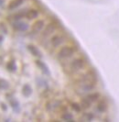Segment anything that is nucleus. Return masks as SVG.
Segmentation results:
<instances>
[{
  "instance_id": "nucleus-15",
  "label": "nucleus",
  "mask_w": 119,
  "mask_h": 122,
  "mask_svg": "<svg viewBox=\"0 0 119 122\" xmlns=\"http://www.w3.org/2000/svg\"><path fill=\"white\" fill-rule=\"evenodd\" d=\"M22 93H23V95L25 96L28 97V96H29L32 94V88L30 87L29 85H25L23 86V88H22Z\"/></svg>"
},
{
  "instance_id": "nucleus-23",
  "label": "nucleus",
  "mask_w": 119,
  "mask_h": 122,
  "mask_svg": "<svg viewBox=\"0 0 119 122\" xmlns=\"http://www.w3.org/2000/svg\"><path fill=\"white\" fill-rule=\"evenodd\" d=\"M1 107H2V109H4L5 111H7V106L5 105V104H1Z\"/></svg>"
},
{
  "instance_id": "nucleus-14",
  "label": "nucleus",
  "mask_w": 119,
  "mask_h": 122,
  "mask_svg": "<svg viewBox=\"0 0 119 122\" xmlns=\"http://www.w3.org/2000/svg\"><path fill=\"white\" fill-rule=\"evenodd\" d=\"M86 97L90 100L92 103H94V102L98 101L99 98L101 97V96H100L99 93H92V94H89L88 96H86Z\"/></svg>"
},
{
  "instance_id": "nucleus-16",
  "label": "nucleus",
  "mask_w": 119,
  "mask_h": 122,
  "mask_svg": "<svg viewBox=\"0 0 119 122\" xmlns=\"http://www.w3.org/2000/svg\"><path fill=\"white\" fill-rule=\"evenodd\" d=\"M92 104H93V103L88 99L87 97H84L83 99H82V102H81V107H82L83 108H84V109H88V108L91 107Z\"/></svg>"
},
{
  "instance_id": "nucleus-5",
  "label": "nucleus",
  "mask_w": 119,
  "mask_h": 122,
  "mask_svg": "<svg viewBox=\"0 0 119 122\" xmlns=\"http://www.w3.org/2000/svg\"><path fill=\"white\" fill-rule=\"evenodd\" d=\"M55 30H56V25L53 24V23H50L49 25H47V27L45 28V30H43L42 37L43 38H47V37H49L50 35H51L53 33Z\"/></svg>"
},
{
  "instance_id": "nucleus-7",
  "label": "nucleus",
  "mask_w": 119,
  "mask_h": 122,
  "mask_svg": "<svg viewBox=\"0 0 119 122\" xmlns=\"http://www.w3.org/2000/svg\"><path fill=\"white\" fill-rule=\"evenodd\" d=\"M96 109L99 113H105L107 110V103L105 100H101L96 106Z\"/></svg>"
},
{
  "instance_id": "nucleus-1",
  "label": "nucleus",
  "mask_w": 119,
  "mask_h": 122,
  "mask_svg": "<svg viewBox=\"0 0 119 122\" xmlns=\"http://www.w3.org/2000/svg\"><path fill=\"white\" fill-rule=\"evenodd\" d=\"M75 52V49L73 47H70V46H65L62 47L59 52H58V57L60 59H67V58H70L74 54Z\"/></svg>"
},
{
  "instance_id": "nucleus-22",
  "label": "nucleus",
  "mask_w": 119,
  "mask_h": 122,
  "mask_svg": "<svg viewBox=\"0 0 119 122\" xmlns=\"http://www.w3.org/2000/svg\"><path fill=\"white\" fill-rule=\"evenodd\" d=\"M10 104L14 109H16V107H18V101H16V100H11Z\"/></svg>"
},
{
  "instance_id": "nucleus-21",
  "label": "nucleus",
  "mask_w": 119,
  "mask_h": 122,
  "mask_svg": "<svg viewBox=\"0 0 119 122\" xmlns=\"http://www.w3.org/2000/svg\"><path fill=\"white\" fill-rule=\"evenodd\" d=\"M8 83L5 80H0V88H3V89H7L8 88Z\"/></svg>"
},
{
  "instance_id": "nucleus-8",
  "label": "nucleus",
  "mask_w": 119,
  "mask_h": 122,
  "mask_svg": "<svg viewBox=\"0 0 119 122\" xmlns=\"http://www.w3.org/2000/svg\"><path fill=\"white\" fill-rule=\"evenodd\" d=\"M14 28L18 31H26L29 29V25L26 22H18L14 24Z\"/></svg>"
},
{
  "instance_id": "nucleus-20",
  "label": "nucleus",
  "mask_w": 119,
  "mask_h": 122,
  "mask_svg": "<svg viewBox=\"0 0 119 122\" xmlns=\"http://www.w3.org/2000/svg\"><path fill=\"white\" fill-rule=\"evenodd\" d=\"M83 118L85 119V121H92L94 118V116L92 113H85L83 115Z\"/></svg>"
},
{
  "instance_id": "nucleus-17",
  "label": "nucleus",
  "mask_w": 119,
  "mask_h": 122,
  "mask_svg": "<svg viewBox=\"0 0 119 122\" xmlns=\"http://www.w3.org/2000/svg\"><path fill=\"white\" fill-rule=\"evenodd\" d=\"M61 119L64 121H73V116L69 112H64L61 115Z\"/></svg>"
},
{
  "instance_id": "nucleus-9",
  "label": "nucleus",
  "mask_w": 119,
  "mask_h": 122,
  "mask_svg": "<svg viewBox=\"0 0 119 122\" xmlns=\"http://www.w3.org/2000/svg\"><path fill=\"white\" fill-rule=\"evenodd\" d=\"M23 3H24V0H13L9 3L7 7H8V9L13 10V9H16L18 7H20Z\"/></svg>"
},
{
  "instance_id": "nucleus-3",
  "label": "nucleus",
  "mask_w": 119,
  "mask_h": 122,
  "mask_svg": "<svg viewBox=\"0 0 119 122\" xmlns=\"http://www.w3.org/2000/svg\"><path fill=\"white\" fill-rule=\"evenodd\" d=\"M85 64V61L82 58H77V59H74L71 64H70V69L72 72H78L80 70H82L83 66Z\"/></svg>"
},
{
  "instance_id": "nucleus-2",
  "label": "nucleus",
  "mask_w": 119,
  "mask_h": 122,
  "mask_svg": "<svg viewBox=\"0 0 119 122\" xmlns=\"http://www.w3.org/2000/svg\"><path fill=\"white\" fill-rule=\"evenodd\" d=\"M95 87V82H88V83H82L78 89V94L83 95L85 93H89Z\"/></svg>"
},
{
  "instance_id": "nucleus-13",
  "label": "nucleus",
  "mask_w": 119,
  "mask_h": 122,
  "mask_svg": "<svg viewBox=\"0 0 119 122\" xmlns=\"http://www.w3.org/2000/svg\"><path fill=\"white\" fill-rule=\"evenodd\" d=\"M36 64L40 68V70L43 72L44 74H50V72H49V70H48V67H47V65H46L44 63H42V62L40 61V60H38V61H36Z\"/></svg>"
},
{
  "instance_id": "nucleus-18",
  "label": "nucleus",
  "mask_w": 119,
  "mask_h": 122,
  "mask_svg": "<svg viewBox=\"0 0 119 122\" xmlns=\"http://www.w3.org/2000/svg\"><path fill=\"white\" fill-rule=\"evenodd\" d=\"M7 70H8V71H10V72H15V71H16V69H17L16 63H15L14 61H11V62H9V63H7Z\"/></svg>"
},
{
  "instance_id": "nucleus-6",
  "label": "nucleus",
  "mask_w": 119,
  "mask_h": 122,
  "mask_svg": "<svg viewBox=\"0 0 119 122\" xmlns=\"http://www.w3.org/2000/svg\"><path fill=\"white\" fill-rule=\"evenodd\" d=\"M44 25H45V22H44L43 20H41V19L37 20L32 25V32L33 33H39V32H40L43 30Z\"/></svg>"
},
{
  "instance_id": "nucleus-19",
  "label": "nucleus",
  "mask_w": 119,
  "mask_h": 122,
  "mask_svg": "<svg viewBox=\"0 0 119 122\" xmlns=\"http://www.w3.org/2000/svg\"><path fill=\"white\" fill-rule=\"evenodd\" d=\"M71 107H72V110H74L75 112H77V113H80V112L82 111V107H81V105H79L78 103H72Z\"/></svg>"
},
{
  "instance_id": "nucleus-24",
  "label": "nucleus",
  "mask_w": 119,
  "mask_h": 122,
  "mask_svg": "<svg viewBox=\"0 0 119 122\" xmlns=\"http://www.w3.org/2000/svg\"><path fill=\"white\" fill-rule=\"evenodd\" d=\"M2 40H3V37H2V36H0V42L2 41Z\"/></svg>"
},
{
  "instance_id": "nucleus-4",
  "label": "nucleus",
  "mask_w": 119,
  "mask_h": 122,
  "mask_svg": "<svg viewBox=\"0 0 119 122\" xmlns=\"http://www.w3.org/2000/svg\"><path fill=\"white\" fill-rule=\"evenodd\" d=\"M63 41H64V38L62 36L55 35L54 37H52L51 40H50V44L53 48H57V47H59V46H61L62 44Z\"/></svg>"
},
{
  "instance_id": "nucleus-10",
  "label": "nucleus",
  "mask_w": 119,
  "mask_h": 122,
  "mask_svg": "<svg viewBox=\"0 0 119 122\" xmlns=\"http://www.w3.org/2000/svg\"><path fill=\"white\" fill-rule=\"evenodd\" d=\"M28 50L29 51V52L32 55L36 56V57H41V53H40V50L37 47H35L34 45H28Z\"/></svg>"
},
{
  "instance_id": "nucleus-12",
  "label": "nucleus",
  "mask_w": 119,
  "mask_h": 122,
  "mask_svg": "<svg viewBox=\"0 0 119 122\" xmlns=\"http://www.w3.org/2000/svg\"><path fill=\"white\" fill-rule=\"evenodd\" d=\"M26 17L29 19H34V18H36L39 17V12H38V10H36V9H30V10H29V11L27 12Z\"/></svg>"
},
{
  "instance_id": "nucleus-11",
  "label": "nucleus",
  "mask_w": 119,
  "mask_h": 122,
  "mask_svg": "<svg viewBox=\"0 0 119 122\" xmlns=\"http://www.w3.org/2000/svg\"><path fill=\"white\" fill-rule=\"evenodd\" d=\"M60 105H61V102L55 100V101H53V102H49V103L46 105V108H47V110L48 111H51L53 108L58 107Z\"/></svg>"
}]
</instances>
